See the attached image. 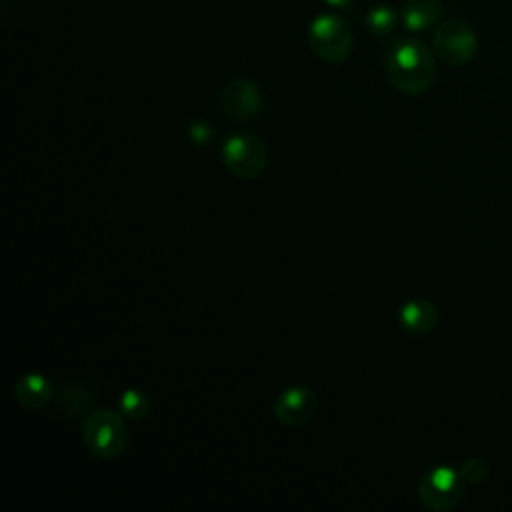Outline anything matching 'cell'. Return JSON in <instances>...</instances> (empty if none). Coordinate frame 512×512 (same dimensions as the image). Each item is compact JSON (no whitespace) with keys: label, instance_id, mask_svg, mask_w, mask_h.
<instances>
[{"label":"cell","instance_id":"2e32d148","mask_svg":"<svg viewBox=\"0 0 512 512\" xmlns=\"http://www.w3.org/2000/svg\"><path fill=\"white\" fill-rule=\"evenodd\" d=\"M190 136H192L198 144H202L206 138H210V130H208L204 124H194V126H190Z\"/></svg>","mask_w":512,"mask_h":512},{"label":"cell","instance_id":"277c9868","mask_svg":"<svg viewBox=\"0 0 512 512\" xmlns=\"http://www.w3.org/2000/svg\"><path fill=\"white\" fill-rule=\"evenodd\" d=\"M222 162L236 178L254 180L266 168L268 148L260 136L234 134L222 146Z\"/></svg>","mask_w":512,"mask_h":512},{"label":"cell","instance_id":"9a60e30c","mask_svg":"<svg viewBox=\"0 0 512 512\" xmlns=\"http://www.w3.org/2000/svg\"><path fill=\"white\" fill-rule=\"evenodd\" d=\"M460 476L464 482L468 484H480L486 474H488V464L482 458H468L464 460V464L458 468Z\"/></svg>","mask_w":512,"mask_h":512},{"label":"cell","instance_id":"30bf717a","mask_svg":"<svg viewBox=\"0 0 512 512\" xmlns=\"http://www.w3.org/2000/svg\"><path fill=\"white\" fill-rule=\"evenodd\" d=\"M398 322L408 334L424 336L438 324V310L430 300L414 298L400 306Z\"/></svg>","mask_w":512,"mask_h":512},{"label":"cell","instance_id":"9c48e42d","mask_svg":"<svg viewBox=\"0 0 512 512\" xmlns=\"http://www.w3.org/2000/svg\"><path fill=\"white\" fill-rule=\"evenodd\" d=\"M92 398H94V392H92L90 384L80 382V380L62 382V386L54 394L56 410L66 420L86 418V414L92 406Z\"/></svg>","mask_w":512,"mask_h":512},{"label":"cell","instance_id":"7c38bea8","mask_svg":"<svg viewBox=\"0 0 512 512\" xmlns=\"http://www.w3.org/2000/svg\"><path fill=\"white\" fill-rule=\"evenodd\" d=\"M440 14V0H406L400 8V20L410 32L428 30Z\"/></svg>","mask_w":512,"mask_h":512},{"label":"cell","instance_id":"5b68a950","mask_svg":"<svg viewBox=\"0 0 512 512\" xmlns=\"http://www.w3.org/2000/svg\"><path fill=\"white\" fill-rule=\"evenodd\" d=\"M418 496L428 510L448 512L462 502L464 480L458 470L450 466H436L420 478Z\"/></svg>","mask_w":512,"mask_h":512},{"label":"cell","instance_id":"52a82bcc","mask_svg":"<svg viewBox=\"0 0 512 512\" xmlns=\"http://www.w3.org/2000/svg\"><path fill=\"white\" fill-rule=\"evenodd\" d=\"M218 106L230 120H248L262 110V92L248 78H234L226 82L218 94Z\"/></svg>","mask_w":512,"mask_h":512},{"label":"cell","instance_id":"3957f363","mask_svg":"<svg viewBox=\"0 0 512 512\" xmlns=\"http://www.w3.org/2000/svg\"><path fill=\"white\" fill-rule=\"evenodd\" d=\"M308 44L320 60L340 64L352 50L350 26L336 14H318L308 26Z\"/></svg>","mask_w":512,"mask_h":512},{"label":"cell","instance_id":"8fae6325","mask_svg":"<svg viewBox=\"0 0 512 512\" xmlns=\"http://www.w3.org/2000/svg\"><path fill=\"white\" fill-rule=\"evenodd\" d=\"M54 388L42 374H24L14 384V400L28 410H40L54 400Z\"/></svg>","mask_w":512,"mask_h":512},{"label":"cell","instance_id":"4fadbf2b","mask_svg":"<svg viewBox=\"0 0 512 512\" xmlns=\"http://www.w3.org/2000/svg\"><path fill=\"white\" fill-rule=\"evenodd\" d=\"M396 20H398V14L392 6H386V4H380V6H374L368 14H366V26L370 28L372 34L376 36H386L392 32V28L396 26Z\"/></svg>","mask_w":512,"mask_h":512},{"label":"cell","instance_id":"5bb4252c","mask_svg":"<svg viewBox=\"0 0 512 512\" xmlns=\"http://www.w3.org/2000/svg\"><path fill=\"white\" fill-rule=\"evenodd\" d=\"M150 410V400L144 392L140 390H124L120 396V412L128 418V420H142L146 418Z\"/></svg>","mask_w":512,"mask_h":512},{"label":"cell","instance_id":"7a4b0ae2","mask_svg":"<svg viewBox=\"0 0 512 512\" xmlns=\"http://www.w3.org/2000/svg\"><path fill=\"white\" fill-rule=\"evenodd\" d=\"M122 412L100 408L82 422V440L92 456L100 460H116L128 448V428Z\"/></svg>","mask_w":512,"mask_h":512},{"label":"cell","instance_id":"8992f818","mask_svg":"<svg viewBox=\"0 0 512 512\" xmlns=\"http://www.w3.org/2000/svg\"><path fill=\"white\" fill-rule=\"evenodd\" d=\"M436 56L448 64H466L476 54V34L464 20H444L432 34Z\"/></svg>","mask_w":512,"mask_h":512},{"label":"cell","instance_id":"6da1fadb","mask_svg":"<svg viewBox=\"0 0 512 512\" xmlns=\"http://www.w3.org/2000/svg\"><path fill=\"white\" fill-rule=\"evenodd\" d=\"M390 84L410 96H418L430 88L436 76V60L432 50L416 38H400L386 56Z\"/></svg>","mask_w":512,"mask_h":512},{"label":"cell","instance_id":"e0dca14e","mask_svg":"<svg viewBox=\"0 0 512 512\" xmlns=\"http://www.w3.org/2000/svg\"><path fill=\"white\" fill-rule=\"evenodd\" d=\"M328 6H332V8H348L354 0H324Z\"/></svg>","mask_w":512,"mask_h":512},{"label":"cell","instance_id":"ba28073f","mask_svg":"<svg viewBox=\"0 0 512 512\" xmlns=\"http://www.w3.org/2000/svg\"><path fill=\"white\" fill-rule=\"evenodd\" d=\"M318 410V398L308 386L286 388L272 406L274 418L288 428L302 426L314 418Z\"/></svg>","mask_w":512,"mask_h":512}]
</instances>
